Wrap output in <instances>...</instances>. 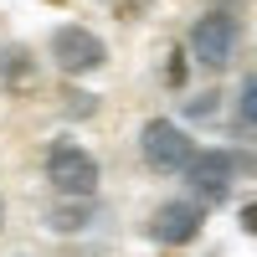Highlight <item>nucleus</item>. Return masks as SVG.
Here are the masks:
<instances>
[{"mask_svg": "<svg viewBox=\"0 0 257 257\" xmlns=\"http://www.w3.org/2000/svg\"><path fill=\"white\" fill-rule=\"evenodd\" d=\"M52 6H62V0H52Z\"/></svg>", "mask_w": 257, "mask_h": 257, "instance_id": "obj_12", "label": "nucleus"}, {"mask_svg": "<svg viewBox=\"0 0 257 257\" xmlns=\"http://www.w3.org/2000/svg\"><path fill=\"white\" fill-rule=\"evenodd\" d=\"M52 57H57V67L62 72H98L103 62H108V47H103V36L88 31V26H57L52 31Z\"/></svg>", "mask_w": 257, "mask_h": 257, "instance_id": "obj_4", "label": "nucleus"}, {"mask_svg": "<svg viewBox=\"0 0 257 257\" xmlns=\"http://www.w3.org/2000/svg\"><path fill=\"white\" fill-rule=\"evenodd\" d=\"M149 231H155V242L165 247H185L201 237V206L196 201H165L155 211V221H149Z\"/></svg>", "mask_w": 257, "mask_h": 257, "instance_id": "obj_6", "label": "nucleus"}, {"mask_svg": "<svg viewBox=\"0 0 257 257\" xmlns=\"http://www.w3.org/2000/svg\"><path fill=\"white\" fill-rule=\"evenodd\" d=\"M242 226H247L252 237H257V201H252V206H242Z\"/></svg>", "mask_w": 257, "mask_h": 257, "instance_id": "obj_10", "label": "nucleus"}, {"mask_svg": "<svg viewBox=\"0 0 257 257\" xmlns=\"http://www.w3.org/2000/svg\"><path fill=\"white\" fill-rule=\"evenodd\" d=\"M47 180L57 185L62 201H93V190H98V160L82 144L62 139V144H52V155H47Z\"/></svg>", "mask_w": 257, "mask_h": 257, "instance_id": "obj_1", "label": "nucleus"}, {"mask_svg": "<svg viewBox=\"0 0 257 257\" xmlns=\"http://www.w3.org/2000/svg\"><path fill=\"white\" fill-rule=\"evenodd\" d=\"M242 118H247V123L257 128V72H252V77L242 82Z\"/></svg>", "mask_w": 257, "mask_h": 257, "instance_id": "obj_8", "label": "nucleus"}, {"mask_svg": "<svg viewBox=\"0 0 257 257\" xmlns=\"http://www.w3.org/2000/svg\"><path fill=\"white\" fill-rule=\"evenodd\" d=\"M52 226L57 231H82V226H88V201H62L52 211Z\"/></svg>", "mask_w": 257, "mask_h": 257, "instance_id": "obj_7", "label": "nucleus"}, {"mask_svg": "<svg viewBox=\"0 0 257 257\" xmlns=\"http://www.w3.org/2000/svg\"><path fill=\"white\" fill-rule=\"evenodd\" d=\"M0 226H6V201H0Z\"/></svg>", "mask_w": 257, "mask_h": 257, "instance_id": "obj_11", "label": "nucleus"}, {"mask_svg": "<svg viewBox=\"0 0 257 257\" xmlns=\"http://www.w3.org/2000/svg\"><path fill=\"white\" fill-rule=\"evenodd\" d=\"M6 77H11V82L26 77V52H6Z\"/></svg>", "mask_w": 257, "mask_h": 257, "instance_id": "obj_9", "label": "nucleus"}, {"mask_svg": "<svg viewBox=\"0 0 257 257\" xmlns=\"http://www.w3.org/2000/svg\"><path fill=\"white\" fill-rule=\"evenodd\" d=\"M185 175H190V190H196V206H216L231 196V180H237V160L226 155V149H201V155H190L185 165Z\"/></svg>", "mask_w": 257, "mask_h": 257, "instance_id": "obj_5", "label": "nucleus"}, {"mask_svg": "<svg viewBox=\"0 0 257 257\" xmlns=\"http://www.w3.org/2000/svg\"><path fill=\"white\" fill-rule=\"evenodd\" d=\"M237 36H242L237 11L216 6V11H206L196 26H190V57H196L201 67H226L231 52H237Z\"/></svg>", "mask_w": 257, "mask_h": 257, "instance_id": "obj_2", "label": "nucleus"}, {"mask_svg": "<svg viewBox=\"0 0 257 257\" xmlns=\"http://www.w3.org/2000/svg\"><path fill=\"white\" fill-rule=\"evenodd\" d=\"M139 155L149 170H160V175H180V170L190 165V155H196V144L185 139V128L180 123H170V118H149L139 128Z\"/></svg>", "mask_w": 257, "mask_h": 257, "instance_id": "obj_3", "label": "nucleus"}]
</instances>
